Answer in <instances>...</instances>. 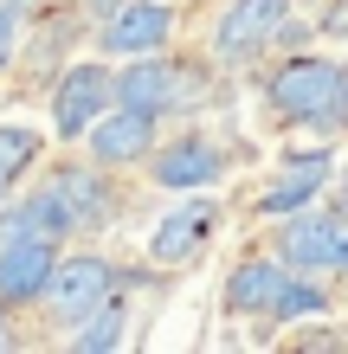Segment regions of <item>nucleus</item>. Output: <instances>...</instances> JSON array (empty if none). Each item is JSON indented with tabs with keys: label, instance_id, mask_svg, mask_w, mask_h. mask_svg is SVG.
Returning a JSON list of instances; mask_svg holds the SVG:
<instances>
[{
	"label": "nucleus",
	"instance_id": "1",
	"mask_svg": "<svg viewBox=\"0 0 348 354\" xmlns=\"http://www.w3.org/2000/svg\"><path fill=\"white\" fill-rule=\"evenodd\" d=\"M264 103L284 122H303V129H342L348 122V71L336 58H291V65L271 71Z\"/></svg>",
	"mask_w": 348,
	"mask_h": 354
},
{
	"label": "nucleus",
	"instance_id": "2",
	"mask_svg": "<svg viewBox=\"0 0 348 354\" xmlns=\"http://www.w3.org/2000/svg\"><path fill=\"white\" fill-rule=\"evenodd\" d=\"M284 264L342 270L348 264V213H316V206L291 213V225H284Z\"/></svg>",
	"mask_w": 348,
	"mask_h": 354
},
{
	"label": "nucleus",
	"instance_id": "3",
	"mask_svg": "<svg viewBox=\"0 0 348 354\" xmlns=\"http://www.w3.org/2000/svg\"><path fill=\"white\" fill-rule=\"evenodd\" d=\"M84 142H91V161H97V168H129V161H142V155L155 149V116L116 103V110H104L84 129Z\"/></svg>",
	"mask_w": 348,
	"mask_h": 354
},
{
	"label": "nucleus",
	"instance_id": "4",
	"mask_svg": "<svg viewBox=\"0 0 348 354\" xmlns=\"http://www.w3.org/2000/svg\"><path fill=\"white\" fill-rule=\"evenodd\" d=\"M284 19H291V0H232L226 19L213 26V46L226 58H258L284 32Z\"/></svg>",
	"mask_w": 348,
	"mask_h": 354
},
{
	"label": "nucleus",
	"instance_id": "5",
	"mask_svg": "<svg viewBox=\"0 0 348 354\" xmlns=\"http://www.w3.org/2000/svg\"><path fill=\"white\" fill-rule=\"evenodd\" d=\"M110 71L104 65H71L65 77H58V91H52V122H58V136H84L97 116L110 110Z\"/></svg>",
	"mask_w": 348,
	"mask_h": 354
},
{
	"label": "nucleus",
	"instance_id": "6",
	"mask_svg": "<svg viewBox=\"0 0 348 354\" xmlns=\"http://www.w3.org/2000/svg\"><path fill=\"white\" fill-rule=\"evenodd\" d=\"M52 239H7L0 245V303H33L52 283Z\"/></svg>",
	"mask_w": 348,
	"mask_h": 354
},
{
	"label": "nucleus",
	"instance_id": "7",
	"mask_svg": "<svg viewBox=\"0 0 348 354\" xmlns=\"http://www.w3.org/2000/svg\"><path fill=\"white\" fill-rule=\"evenodd\" d=\"M168 32H174V7H168V0H136V7H122V13L104 19V52L142 58V52L168 46Z\"/></svg>",
	"mask_w": 348,
	"mask_h": 354
},
{
	"label": "nucleus",
	"instance_id": "8",
	"mask_svg": "<svg viewBox=\"0 0 348 354\" xmlns=\"http://www.w3.org/2000/svg\"><path fill=\"white\" fill-rule=\"evenodd\" d=\"M219 168H226V155H219L207 136H181V142H168V149H155V155H149L155 187H174V194L219 180Z\"/></svg>",
	"mask_w": 348,
	"mask_h": 354
},
{
	"label": "nucleus",
	"instance_id": "9",
	"mask_svg": "<svg viewBox=\"0 0 348 354\" xmlns=\"http://www.w3.org/2000/svg\"><path fill=\"white\" fill-rule=\"evenodd\" d=\"M110 277H116V270H110L104 258H65V264L52 270L46 297H52L58 316H91V309L110 297Z\"/></svg>",
	"mask_w": 348,
	"mask_h": 354
},
{
	"label": "nucleus",
	"instance_id": "10",
	"mask_svg": "<svg viewBox=\"0 0 348 354\" xmlns=\"http://www.w3.org/2000/svg\"><path fill=\"white\" fill-rule=\"evenodd\" d=\"M213 225H219V213H213L207 200H200V206H181V213H168V219L149 232V258H155V264H187L200 245H207Z\"/></svg>",
	"mask_w": 348,
	"mask_h": 354
},
{
	"label": "nucleus",
	"instance_id": "11",
	"mask_svg": "<svg viewBox=\"0 0 348 354\" xmlns=\"http://www.w3.org/2000/svg\"><path fill=\"white\" fill-rule=\"evenodd\" d=\"M116 103L161 116L174 103V65H168V58H155V52H142L129 71H116Z\"/></svg>",
	"mask_w": 348,
	"mask_h": 354
},
{
	"label": "nucleus",
	"instance_id": "12",
	"mask_svg": "<svg viewBox=\"0 0 348 354\" xmlns=\"http://www.w3.org/2000/svg\"><path fill=\"white\" fill-rule=\"evenodd\" d=\"M336 168H329V155H303V161H291L284 168V180H271L258 194V213H303L316 194H322V180H329Z\"/></svg>",
	"mask_w": 348,
	"mask_h": 354
},
{
	"label": "nucleus",
	"instance_id": "13",
	"mask_svg": "<svg viewBox=\"0 0 348 354\" xmlns=\"http://www.w3.org/2000/svg\"><path fill=\"white\" fill-rule=\"evenodd\" d=\"M284 283H291V277H284V270L277 264H239L232 270V283H226V309H239V316H271V309H277V297H284Z\"/></svg>",
	"mask_w": 348,
	"mask_h": 354
},
{
	"label": "nucleus",
	"instance_id": "14",
	"mask_svg": "<svg viewBox=\"0 0 348 354\" xmlns=\"http://www.w3.org/2000/svg\"><path fill=\"white\" fill-rule=\"evenodd\" d=\"M58 194H65V206H71V219L77 225H97L104 219V206H110V194H104V180H97L91 168H58Z\"/></svg>",
	"mask_w": 348,
	"mask_h": 354
},
{
	"label": "nucleus",
	"instance_id": "15",
	"mask_svg": "<svg viewBox=\"0 0 348 354\" xmlns=\"http://www.w3.org/2000/svg\"><path fill=\"white\" fill-rule=\"evenodd\" d=\"M39 161V136L33 129H19V122H0V194L19 180Z\"/></svg>",
	"mask_w": 348,
	"mask_h": 354
},
{
	"label": "nucleus",
	"instance_id": "16",
	"mask_svg": "<svg viewBox=\"0 0 348 354\" xmlns=\"http://www.w3.org/2000/svg\"><path fill=\"white\" fill-rule=\"evenodd\" d=\"M77 354H104V348H122V309H91L84 328L71 335Z\"/></svg>",
	"mask_w": 348,
	"mask_h": 354
},
{
	"label": "nucleus",
	"instance_id": "17",
	"mask_svg": "<svg viewBox=\"0 0 348 354\" xmlns=\"http://www.w3.org/2000/svg\"><path fill=\"white\" fill-rule=\"evenodd\" d=\"M297 316H322V290H310V283H284V297H277V309H271V322H297Z\"/></svg>",
	"mask_w": 348,
	"mask_h": 354
},
{
	"label": "nucleus",
	"instance_id": "18",
	"mask_svg": "<svg viewBox=\"0 0 348 354\" xmlns=\"http://www.w3.org/2000/svg\"><path fill=\"white\" fill-rule=\"evenodd\" d=\"M13 46H19V13H13V7H0V71H7Z\"/></svg>",
	"mask_w": 348,
	"mask_h": 354
},
{
	"label": "nucleus",
	"instance_id": "19",
	"mask_svg": "<svg viewBox=\"0 0 348 354\" xmlns=\"http://www.w3.org/2000/svg\"><path fill=\"white\" fill-rule=\"evenodd\" d=\"M322 32H329V39H348V0H329V7H322Z\"/></svg>",
	"mask_w": 348,
	"mask_h": 354
},
{
	"label": "nucleus",
	"instance_id": "20",
	"mask_svg": "<svg viewBox=\"0 0 348 354\" xmlns=\"http://www.w3.org/2000/svg\"><path fill=\"white\" fill-rule=\"evenodd\" d=\"M7 348H13V328H7V322H0V354H7Z\"/></svg>",
	"mask_w": 348,
	"mask_h": 354
},
{
	"label": "nucleus",
	"instance_id": "21",
	"mask_svg": "<svg viewBox=\"0 0 348 354\" xmlns=\"http://www.w3.org/2000/svg\"><path fill=\"white\" fill-rule=\"evenodd\" d=\"M342 206H348V174H342Z\"/></svg>",
	"mask_w": 348,
	"mask_h": 354
},
{
	"label": "nucleus",
	"instance_id": "22",
	"mask_svg": "<svg viewBox=\"0 0 348 354\" xmlns=\"http://www.w3.org/2000/svg\"><path fill=\"white\" fill-rule=\"evenodd\" d=\"M342 270H348V264H342Z\"/></svg>",
	"mask_w": 348,
	"mask_h": 354
}]
</instances>
